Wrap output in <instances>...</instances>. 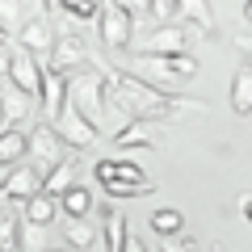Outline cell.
<instances>
[{
    "mask_svg": "<svg viewBox=\"0 0 252 252\" xmlns=\"http://www.w3.org/2000/svg\"><path fill=\"white\" fill-rule=\"evenodd\" d=\"M105 105H118L135 122H160V118H172L177 109H202V101L164 93L160 84L130 72H105Z\"/></svg>",
    "mask_w": 252,
    "mask_h": 252,
    "instance_id": "cell-1",
    "label": "cell"
},
{
    "mask_svg": "<svg viewBox=\"0 0 252 252\" xmlns=\"http://www.w3.org/2000/svg\"><path fill=\"white\" fill-rule=\"evenodd\" d=\"M67 101L97 126L101 114L109 109L105 105V72H101V67H80V72H72L67 76Z\"/></svg>",
    "mask_w": 252,
    "mask_h": 252,
    "instance_id": "cell-2",
    "label": "cell"
},
{
    "mask_svg": "<svg viewBox=\"0 0 252 252\" xmlns=\"http://www.w3.org/2000/svg\"><path fill=\"white\" fill-rule=\"evenodd\" d=\"M26 160L34 164L38 172H51L55 164L67 160V143L55 135V126H51V122H38L34 130L26 135Z\"/></svg>",
    "mask_w": 252,
    "mask_h": 252,
    "instance_id": "cell-3",
    "label": "cell"
},
{
    "mask_svg": "<svg viewBox=\"0 0 252 252\" xmlns=\"http://www.w3.org/2000/svg\"><path fill=\"white\" fill-rule=\"evenodd\" d=\"M46 67H55V72H63V76L89 67V42H84L80 30H72V26H67V30H55V46H51Z\"/></svg>",
    "mask_w": 252,
    "mask_h": 252,
    "instance_id": "cell-4",
    "label": "cell"
},
{
    "mask_svg": "<svg viewBox=\"0 0 252 252\" xmlns=\"http://www.w3.org/2000/svg\"><path fill=\"white\" fill-rule=\"evenodd\" d=\"M51 126H55V135H59L67 147H76V152H84V147H97V143H101V126H93L89 118L72 105V101L59 109V118H55Z\"/></svg>",
    "mask_w": 252,
    "mask_h": 252,
    "instance_id": "cell-5",
    "label": "cell"
},
{
    "mask_svg": "<svg viewBox=\"0 0 252 252\" xmlns=\"http://www.w3.org/2000/svg\"><path fill=\"white\" fill-rule=\"evenodd\" d=\"M139 59H143L152 84H160V89H164V80H193V76H198V59H193L189 51H177V55H139Z\"/></svg>",
    "mask_w": 252,
    "mask_h": 252,
    "instance_id": "cell-6",
    "label": "cell"
},
{
    "mask_svg": "<svg viewBox=\"0 0 252 252\" xmlns=\"http://www.w3.org/2000/svg\"><path fill=\"white\" fill-rule=\"evenodd\" d=\"M17 46L26 55H34L38 63L46 67V59H51V46H55V21L51 13H38V17H26L17 30Z\"/></svg>",
    "mask_w": 252,
    "mask_h": 252,
    "instance_id": "cell-7",
    "label": "cell"
},
{
    "mask_svg": "<svg viewBox=\"0 0 252 252\" xmlns=\"http://www.w3.org/2000/svg\"><path fill=\"white\" fill-rule=\"evenodd\" d=\"M97 38L109 46V51H126V46L135 42V17H126L114 0L101 4V13H97Z\"/></svg>",
    "mask_w": 252,
    "mask_h": 252,
    "instance_id": "cell-8",
    "label": "cell"
},
{
    "mask_svg": "<svg viewBox=\"0 0 252 252\" xmlns=\"http://www.w3.org/2000/svg\"><path fill=\"white\" fill-rule=\"evenodd\" d=\"M38 189H42V172L30 160H21L17 168H9L0 177V202H26V198H34Z\"/></svg>",
    "mask_w": 252,
    "mask_h": 252,
    "instance_id": "cell-9",
    "label": "cell"
},
{
    "mask_svg": "<svg viewBox=\"0 0 252 252\" xmlns=\"http://www.w3.org/2000/svg\"><path fill=\"white\" fill-rule=\"evenodd\" d=\"M189 42H193V30L185 21H168V26H160L156 34L143 38L139 55H177V51H189Z\"/></svg>",
    "mask_w": 252,
    "mask_h": 252,
    "instance_id": "cell-10",
    "label": "cell"
},
{
    "mask_svg": "<svg viewBox=\"0 0 252 252\" xmlns=\"http://www.w3.org/2000/svg\"><path fill=\"white\" fill-rule=\"evenodd\" d=\"M42 63L34 59V55H26L21 46H13V59H9V84H17L21 93H30V97H42Z\"/></svg>",
    "mask_w": 252,
    "mask_h": 252,
    "instance_id": "cell-11",
    "label": "cell"
},
{
    "mask_svg": "<svg viewBox=\"0 0 252 252\" xmlns=\"http://www.w3.org/2000/svg\"><path fill=\"white\" fill-rule=\"evenodd\" d=\"M34 118V97L21 93L17 84L0 80V126H21Z\"/></svg>",
    "mask_w": 252,
    "mask_h": 252,
    "instance_id": "cell-12",
    "label": "cell"
},
{
    "mask_svg": "<svg viewBox=\"0 0 252 252\" xmlns=\"http://www.w3.org/2000/svg\"><path fill=\"white\" fill-rule=\"evenodd\" d=\"M63 105H67V76L46 67L42 72V122H55Z\"/></svg>",
    "mask_w": 252,
    "mask_h": 252,
    "instance_id": "cell-13",
    "label": "cell"
},
{
    "mask_svg": "<svg viewBox=\"0 0 252 252\" xmlns=\"http://www.w3.org/2000/svg\"><path fill=\"white\" fill-rule=\"evenodd\" d=\"M97 181H126V185H139V189H147L152 193V181L143 177V168L139 164H130V160H97Z\"/></svg>",
    "mask_w": 252,
    "mask_h": 252,
    "instance_id": "cell-14",
    "label": "cell"
},
{
    "mask_svg": "<svg viewBox=\"0 0 252 252\" xmlns=\"http://www.w3.org/2000/svg\"><path fill=\"white\" fill-rule=\"evenodd\" d=\"M21 160H26V130L4 126V130H0V177L9 168H17Z\"/></svg>",
    "mask_w": 252,
    "mask_h": 252,
    "instance_id": "cell-15",
    "label": "cell"
},
{
    "mask_svg": "<svg viewBox=\"0 0 252 252\" xmlns=\"http://www.w3.org/2000/svg\"><path fill=\"white\" fill-rule=\"evenodd\" d=\"M55 202H59V215H63V219H89V210H93V189L76 181V185L63 189Z\"/></svg>",
    "mask_w": 252,
    "mask_h": 252,
    "instance_id": "cell-16",
    "label": "cell"
},
{
    "mask_svg": "<svg viewBox=\"0 0 252 252\" xmlns=\"http://www.w3.org/2000/svg\"><path fill=\"white\" fill-rule=\"evenodd\" d=\"M177 17L198 26V34H215V9L210 0H177Z\"/></svg>",
    "mask_w": 252,
    "mask_h": 252,
    "instance_id": "cell-17",
    "label": "cell"
},
{
    "mask_svg": "<svg viewBox=\"0 0 252 252\" xmlns=\"http://www.w3.org/2000/svg\"><path fill=\"white\" fill-rule=\"evenodd\" d=\"M21 206H26V223H38V227H51L55 219H59V202L51 198V193H34V198H26L21 202Z\"/></svg>",
    "mask_w": 252,
    "mask_h": 252,
    "instance_id": "cell-18",
    "label": "cell"
},
{
    "mask_svg": "<svg viewBox=\"0 0 252 252\" xmlns=\"http://www.w3.org/2000/svg\"><path fill=\"white\" fill-rule=\"evenodd\" d=\"M231 109L235 114H252V63H244L240 72L231 76Z\"/></svg>",
    "mask_w": 252,
    "mask_h": 252,
    "instance_id": "cell-19",
    "label": "cell"
},
{
    "mask_svg": "<svg viewBox=\"0 0 252 252\" xmlns=\"http://www.w3.org/2000/svg\"><path fill=\"white\" fill-rule=\"evenodd\" d=\"M72 185H76V160H63V164H55L51 172H42V189H38V193L59 198L63 189H72Z\"/></svg>",
    "mask_w": 252,
    "mask_h": 252,
    "instance_id": "cell-20",
    "label": "cell"
},
{
    "mask_svg": "<svg viewBox=\"0 0 252 252\" xmlns=\"http://www.w3.org/2000/svg\"><path fill=\"white\" fill-rule=\"evenodd\" d=\"M147 126H152V122H135V118H130V122L114 135V147H118V152H126V147H152L156 139H152V130H147Z\"/></svg>",
    "mask_w": 252,
    "mask_h": 252,
    "instance_id": "cell-21",
    "label": "cell"
},
{
    "mask_svg": "<svg viewBox=\"0 0 252 252\" xmlns=\"http://www.w3.org/2000/svg\"><path fill=\"white\" fill-rule=\"evenodd\" d=\"M97 240V227H89V219H67V227H63V244L72 252L89 248V244Z\"/></svg>",
    "mask_w": 252,
    "mask_h": 252,
    "instance_id": "cell-22",
    "label": "cell"
},
{
    "mask_svg": "<svg viewBox=\"0 0 252 252\" xmlns=\"http://www.w3.org/2000/svg\"><path fill=\"white\" fill-rule=\"evenodd\" d=\"M126 215L122 210H109L105 215V240H101V248L105 252H122V244H126Z\"/></svg>",
    "mask_w": 252,
    "mask_h": 252,
    "instance_id": "cell-23",
    "label": "cell"
},
{
    "mask_svg": "<svg viewBox=\"0 0 252 252\" xmlns=\"http://www.w3.org/2000/svg\"><path fill=\"white\" fill-rule=\"evenodd\" d=\"M46 248H51V240H46V227L26 223V219H21V231H17V252H46Z\"/></svg>",
    "mask_w": 252,
    "mask_h": 252,
    "instance_id": "cell-24",
    "label": "cell"
},
{
    "mask_svg": "<svg viewBox=\"0 0 252 252\" xmlns=\"http://www.w3.org/2000/svg\"><path fill=\"white\" fill-rule=\"evenodd\" d=\"M181 227H185V215H181V210H156L152 215V231L160 235V240L181 235Z\"/></svg>",
    "mask_w": 252,
    "mask_h": 252,
    "instance_id": "cell-25",
    "label": "cell"
},
{
    "mask_svg": "<svg viewBox=\"0 0 252 252\" xmlns=\"http://www.w3.org/2000/svg\"><path fill=\"white\" fill-rule=\"evenodd\" d=\"M17 231H21V215H13L9 202L0 210V252H17Z\"/></svg>",
    "mask_w": 252,
    "mask_h": 252,
    "instance_id": "cell-26",
    "label": "cell"
},
{
    "mask_svg": "<svg viewBox=\"0 0 252 252\" xmlns=\"http://www.w3.org/2000/svg\"><path fill=\"white\" fill-rule=\"evenodd\" d=\"M59 9L67 13L72 21H97V13H101V0H59Z\"/></svg>",
    "mask_w": 252,
    "mask_h": 252,
    "instance_id": "cell-27",
    "label": "cell"
},
{
    "mask_svg": "<svg viewBox=\"0 0 252 252\" xmlns=\"http://www.w3.org/2000/svg\"><path fill=\"white\" fill-rule=\"evenodd\" d=\"M21 21H26V0H0V26L21 30Z\"/></svg>",
    "mask_w": 252,
    "mask_h": 252,
    "instance_id": "cell-28",
    "label": "cell"
},
{
    "mask_svg": "<svg viewBox=\"0 0 252 252\" xmlns=\"http://www.w3.org/2000/svg\"><path fill=\"white\" fill-rule=\"evenodd\" d=\"M147 13H152L160 26H168V21H177V0H152V4H147Z\"/></svg>",
    "mask_w": 252,
    "mask_h": 252,
    "instance_id": "cell-29",
    "label": "cell"
},
{
    "mask_svg": "<svg viewBox=\"0 0 252 252\" xmlns=\"http://www.w3.org/2000/svg\"><path fill=\"white\" fill-rule=\"evenodd\" d=\"M101 189H105L109 198H135V193H147V189H139V185H126V181H101Z\"/></svg>",
    "mask_w": 252,
    "mask_h": 252,
    "instance_id": "cell-30",
    "label": "cell"
},
{
    "mask_svg": "<svg viewBox=\"0 0 252 252\" xmlns=\"http://www.w3.org/2000/svg\"><path fill=\"white\" fill-rule=\"evenodd\" d=\"M114 4H118V9L126 13V17H143V13H147V4H152V0H114Z\"/></svg>",
    "mask_w": 252,
    "mask_h": 252,
    "instance_id": "cell-31",
    "label": "cell"
},
{
    "mask_svg": "<svg viewBox=\"0 0 252 252\" xmlns=\"http://www.w3.org/2000/svg\"><path fill=\"white\" fill-rule=\"evenodd\" d=\"M164 252H198V244H193V240H181V235H172V240H164Z\"/></svg>",
    "mask_w": 252,
    "mask_h": 252,
    "instance_id": "cell-32",
    "label": "cell"
},
{
    "mask_svg": "<svg viewBox=\"0 0 252 252\" xmlns=\"http://www.w3.org/2000/svg\"><path fill=\"white\" fill-rule=\"evenodd\" d=\"M9 59H13V46L0 42V80H9Z\"/></svg>",
    "mask_w": 252,
    "mask_h": 252,
    "instance_id": "cell-33",
    "label": "cell"
},
{
    "mask_svg": "<svg viewBox=\"0 0 252 252\" xmlns=\"http://www.w3.org/2000/svg\"><path fill=\"white\" fill-rule=\"evenodd\" d=\"M122 252H147V248H143V240H139V235H126V244H122Z\"/></svg>",
    "mask_w": 252,
    "mask_h": 252,
    "instance_id": "cell-34",
    "label": "cell"
},
{
    "mask_svg": "<svg viewBox=\"0 0 252 252\" xmlns=\"http://www.w3.org/2000/svg\"><path fill=\"white\" fill-rule=\"evenodd\" d=\"M244 21H248V26H252V0H248V4H244Z\"/></svg>",
    "mask_w": 252,
    "mask_h": 252,
    "instance_id": "cell-35",
    "label": "cell"
},
{
    "mask_svg": "<svg viewBox=\"0 0 252 252\" xmlns=\"http://www.w3.org/2000/svg\"><path fill=\"white\" fill-rule=\"evenodd\" d=\"M0 42H9V30H4V26H0Z\"/></svg>",
    "mask_w": 252,
    "mask_h": 252,
    "instance_id": "cell-36",
    "label": "cell"
},
{
    "mask_svg": "<svg viewBox=\"0 0 252 252\" xmlns=\"http://www.w3.org/2000/svg\"><path fill=\"white\" fill-rule=\"evenodd\" d=\"M240 46H244V51H252V38H248V42H244V38H240Z\"/></svg>",
    "mask_w": 252,
    "mask_h": 252,
    "instance_id": "cell-37",
    "label": "cell"
},
{
    "mask_svg": "<svg viewBox=\"0 0 252 252\" xmlns=\"http://www.w3.org/2000/svg\"><path fill=\"white\" fill-rule=\"evenodd\" d=\"M46 252H72V248H67V244H63V248H46Z\"/></svg>",
    "mask_w": 252,
    "mask_h": 252,
    "instance_id": "cell-38",
    "label": "cell"
},
{
    "mask_svg": "<svg viewBox=\"0 0 252 252\" xmlns=\"http://www.w3.org/2000/svg\"><path fill=\"white\" fill-rule=\"evenodd\" d=\"M0 130H4V126H0Z\"/></svg>",
    "mask_w": 252,
    "mask_h": 252,
    "instance_id": "cell-39",
    "label": "cell"
}]
</instances>
